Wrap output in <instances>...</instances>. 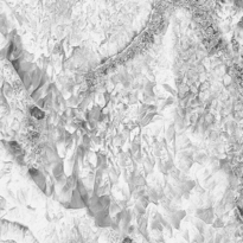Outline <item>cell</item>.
I'll return each instance as SVG.
<instances>
[{
	"label": "cell",
	"instance_id": "1",
	"mask_svg": "<svg viewBox=\"0 0 243 243\" xmlns=\"http://www.w3.org/2000/svg\"><path fill=\"white\" fill-rule=\"evenodd\" d=\"M196 215L205 224H211L214 222V212H212V209H210V208H208V209H198L196 211Z\"/></svg>",
	"mask_w": 243,
	"mask_h": 243
},
{
	"label": "cell",
	"instance_id": "2",
	"mask_svg": "<svg viewBox=\"0 0 243 243\" xmlns=\"http://www.w3.org/2000/svg\"><path fill=\"white\" fill-rule=\"evenodd\" d=\"M31 115L37 120H42L44 118V112L38 107H32L31 108Z\"/></svg>",
	"mask_w": 243,
	"mask_h": 243
},
{
	"label": "cell",
	"instance_id": "3",
	"mask_svg": "<svg viewBox=\"0 0 243 243\" xmlns=\"http://www.w3.org/2000/svg\"><path fill=\"white\" fill-rule=\"evenodd\" d=\"M61 173H63V164H62V161H58V163L55 165V169H53V176L57 177V176H59Z\"/></svg>",
	"mask_w": 243,
	"mask_h": 243
},
{
	"label": "cell",
	"instance_id": "4",
	"mask_svg": "<svg viewBox=\"0 0 243 243\" xmlns=\"http://www.w3.org/2000/svg\"><path fill=\"white\" fill-rule=\"evenodd\" d=\"M2 92H4V95H5V96H10V95L12 94V88H11V86H10L8 83H4V86H2Z\"/></svg>",
	"mask_w": 243,
	"mask_h": 243
},
{
	"label": "cell",
	"instance_id": "5",
	"mask_svg": "<svg viewBox=\"0 0 243 243\" xmlns=\"http://www.w3.org/2000/svg\"><path fill=\"white\" fill-rule=\"evenodd\" d=\"M169 171H170V176L173 178V179H178V178H179L180 172H179V170H178V169H176V167H173V166H172Z\"/></svg>",
	"mask_w": 243,
	"mask_h": 243
},
{
	"label": "cell",
	"instance_id": "6",
	"mask_svg": "<svg viewBox=\"0 0 243 243\" xmlns=\"http://www.w3.org/2000/svg\"><path fill=\"white\" fill-rule=\"evenodd\" d=\"M97 166H98V169L106 167V159H104L103 155H98L97 157Z\"/></svg>",
	"mask_w": 243,
	"mask_h": 243
},
{
	"label": "cell",
	"instance_id": "7",
	"mask_svg": "<svg viewBox=\"0 0 243 243\" xmlns=\"http://www.w3.org/2000/svg\"><path fill=\"white\" fill-rule=\"evenodd\" d=\"M194 160L202 164V163H204V161L206 160V155H205L204 153H197L196 157H194Z\"/></svg>",
	"mask_w": 243,
	"mask_h": 243
},
{
	"label": "cell",
	"instance_id": "8",
	"mask_svg": "<svg viewBox=\"0 0 243 243\" xmlns=\"http://www.w3.org/2000/svg\"><path fill=\"white\" fill-rule=\"evenodd\" d=\"M84 153H86V146L83 145L78 146V148H77V157L80 159H82L84 157Z\"/></svg>",
	"mask_w": 243,
	"mask_h": 243
},
{
	"label": "cell",
	"instance_id": "9",
	"mask_svg": "<svg viewBox=\"0 0 243 243\" xmlns=\"http://www.w3.org/2000/svg\"><path fill=\"white\" fill-rule=\"evenodd\" d=\"M174 134H176V130H174V126L172 124V126H170V128L167 129V139L172 140L173 136H174Z\"/></svg>",
	"mask_w": 243,
	"mask_h": 243
},
{
	"label": "cell",
	"instance_id": "10",
	"mask_svg": "<svg viewBox=\"0 0 243 243\" xmlns=\"http://www.w3.org/2000/svg\"><path fill=\"white\" fill-rule=\"evenodd\" d=\"M194 241L197 243H205V236L203 234H197L194 236Z\"/></svg>",
	"mask_w": 243,
	"mask_h": 243
},
{
	"label": "cell",
	"instance_id": "11",
	"mask_svg": "<svg viewBox=\"0 0 243 243\" xmlns=\"http://www.w3.org/2000/svg\"><path fill=\"white\" fill-rule=\"evenodd\" d=\"M212 224H214L215 228H220V226L224 225V222L220 218H217V219H215V222H212Z\"/></svg>",
	"mask_w": 243,
	"mask_h": 243
},
{
	"label": "cell",
	"instance_id": "12",
	"mask_svg": "<svg viewBox=\"0 0 243 243\" xmlns=\"http://www.w3.org/2000/svg\"><path fill=\"white\" fill-rule=\"evenodd\" d=\"M6 209V202L4 199H0V214Z\"/></svg>",
	"mask_w": 243,
	"mask_h": 243
},
{
	"label": "cell",
	"instance_id": "13",
	"mask_svg": "<svg viewBox=\"0 0 243 243\" xmlns=\"http://www.w3.org/2000/svg\"><path fill=\"white\" fill-rule=\"evenodd\" d=\"M69 102H70V104H77V103H78V102H77V97L71 96L70 97V100H69Z\"/></svg>",
	"mask_w": 243,
	"mask_h": 243
},
{
	"label": "cell",
	"instance_id": "14",
	"mask_svg": "<svg viewBox=\"0 0 243 243\" xmlns=\"http://www.w3.org/2000/svg\"><path fill=\"white\" fill-rule=\"evenodd\" d=\"M164 88H165V89H166V90H169V92H171V93H172V94H174V92H173V90H172V89H171V87H170V86H167V84H164Z\"/></svg>",
	"mask_w": 243,
	"mask_h": 243
}]
</instances>
